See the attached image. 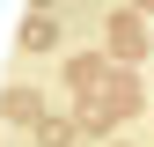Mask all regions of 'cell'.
<instances>
[{
  "label": "cell",
  "instance_id": "277c9868",
  "mask_svg": "<svg viewBox=\"0 0 154 147\" xmlns=\"http://www.w3.org/2000/svg\"><path fill=\"white\" fill-rule=\"evenodd\" d=\"M140 8H154V0H140Z\"/></svg>",
  "mask_w": 154,
  "mask_h": 147
},
{
  "label": "cell",
  "instance_id": "3957f363",
  "mask_svg": "<svg viewBox=\"0 0 154 147\" xmlns=\"http://www.w3.org/2000/svg\"><path fill=\"white\" fill-rule=\"evenodd\" d=\"M95 81V59H66V88H88Z\"/></svg>",
  "mask_w": 154,
  "mask_h": 147
},
{
  "label": "cell",
  "instance_id": "7a4b0ae2",
  "mask_svg": "<svg viewBox=\"0 0 154 147\" xmlns=\"http://www.w3.org/2000/svg\"><path fill=\"white\" fill-rule=\"evenodd\" d=\"M22 37H29V52H51V44H59V30H51V15H29V30H22Z\"/></svg>",
  "mask_w": 154,
  "mask_h": 147
},
{
  "label": "cell",
  "instance_id": "6da1fadb",
  "mask_svg": "<svg viewBox=\"0 0 154 147\" xmlns=\"http://www.w3.org/2000/svg\"><path fill=\"white\" fill-rule=\"evenodd\" d=\"M140 52H147L140 15H118V22H110V59H140Z\"/></svg>",
  "mask_w": 154,
  "mask_h": 147
}]
</instances>
